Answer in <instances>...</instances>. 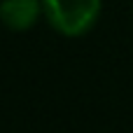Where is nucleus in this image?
<instances>
[{"label": "nucleus", "mask_w": 133, "mask_h": 133, "mask_svg": "<svg viewBox=\"0 0 133 133\" xmlns=\"http://www.w3.org/2000/svg\"><path fill=\"white\" fill-rule=\"evenodd\" d=\"M44 16L65 37L89 33L101 16V0H42Z\"/></svg>", "instance_id": "f257e3e1"}, {"label": "nucleus", "mask_w": 133, "mask_h": 133, "mask_svg": "<svg viewBox=\"0 0 133 133\" xmlns=\"http://www.w3.org/2000/svg\"><path fill=\"white\" fill-rule=\"evenodd\" d=\"M44 12L42 0H2L0 2V21L9 30H28L35 26L40 14Z\"/></svg>", "instance_id": "f03ea898"}]
</instances>
